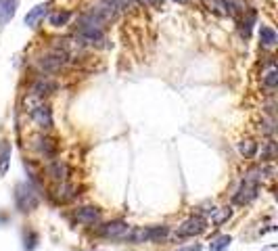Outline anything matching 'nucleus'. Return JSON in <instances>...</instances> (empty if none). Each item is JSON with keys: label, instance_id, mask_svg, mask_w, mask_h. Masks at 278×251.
Wrapping results in <instances>:
<instances>
[{"label": "nucleus", "instance_id": "f257e3e1", "mask_svg": "<svg viewBox=\"0 0 278 251\" xmlns=\"http://www.w3.org/2000/svg\"><path fill=\"white\" fill-rule=\"evenodd\" d=\"M15 203L21 212H34L38 207V193L30 182H21L15 188Z\"/></svg>", "mask_w": 278, "mask_h": 251}, {"label": "nucleus", "instance_id": "f03ea898", "mask_svg": "<svg viewBox=\"0 0 278 251\" xmlns=\"http://www.w3.org/2000/svg\"><path fill=\"white\" fill-rule=\"evenodd\" d=\"M205 228H207V220L203 215H191L189 220L178 226L176 234L178 236H197L201 233H205Z\"/></svg>", "mask_w": 278, "mask_h": 251}, {"label": "nucleus", "instance_id": "7ed1b4c3", "mask_svg": "<svg viewBox=\"0 0 278 251\" xmlns=\"http://www.w3.org/2000/svg\"><path fill=\"white\" fill-rule=\"evenodd\" d=\"M128 230H130V226L123 220H113V222H109V224H105L101 228V234L105 236V239L123 241L126 239V234H128Z\"/></svg>", "mask_w": 278, "mask_h": 251}, {"label": "nucleus", "instance_id": "20e7f679", "mask_svg": "<svg viewBox=\"0 0 278 251\" xmlns=\"http://www.w3.org/2000/svg\"><path fill=\"white\" fill-rule=\"evenodd\" d=\"M257 197V184L249 182V180H243V184L239 186V191L234 193V203L236 205H247Z\"/></svg>", "mask_w": 278, "mask_h": 251}, {"label": "nucleus", "instance_id": "39448f33", "mask_svg": "<svg viewBox=\"0 0 278 251\" xmlns=\"http://www.w3.org/2000/svg\"><path fill=\"white\" fill-rule=\"evenodd\" d=\"M30 113H32V120L36 122L40 128H51L52 126V113H51V109H48L46 105L38 103L34 109H30Z\"/></svg>", "mask_w": 278, "mask_h": 251}, {"label": "nucleus", "instance_id": "423d86ee", "mask_svg": "<svg viewBox=\"0 0 278 251\" xmlns=\"http://www.w3.org/2000/svg\"><path fill=\"white\" fill-rule=\"evenodd\" d=\"M75 220L80 222V224H86V226H94L101 222V209L96 207H80L78 212H75Z\"/></svg>", "mask_w": 278, "mask_h": 251}, {"label": "nucleus", "instance_id": "0eeeda50", "mask_svg": "<svg viewBox=\"0 0 278 251\" xmlns=\"http://www.w3.org/2000/svg\"><path fill=\"white\" fill-rule=\"evenodd\" d=\"M48 6H51V4H38V6H34V9L30 11V13H27V15H25V25L27 27H36L38 23H40V21H42L44 19V15H46V13H48Z\"/></svg>", "mask_w": 278, "mask_h": 251}, {"label": "nucleus", "instance_id": "6e6552de", "mask_svg": "<svg viewBox=\"0 0 278 251\" xmlns=\"http://www.w3.org/2000/svg\"><path fill=\"white\" fill-rule=\"evenodd\" d=\"M17 2L19 0H0V25L9 23V21L15 17Z\"/></svg>", "mask_w": 278, "mask_h": 251}, {"label": "nucleus", "instance_id": "1a4fd4ad", "mask_svg": "<svg viewBox=\"0 0 278 251\" xmlns=\"http://www.w3.org/2000/svg\"><path fill=\"white\" fill-rule=\"evenodd\" d=\"M123 241L132 243V245H142V243H149V228H130Z\"/></svg>", "mask_w": 278, "mask_h": 251}, {"label": "nucleus", "instance_id": "9d476101", "mask_svg": "<svg viewBox=\"0 0 278 251\" xmlns=\"http://www.w3.org/2000/svg\"><path fill=\"white\" fill-rule=\"evenodd\" d=\"M67 163L61 161V159H57V161H52L51 165H48V176H52L54 180H59V182H65L67 180Z\"/></svg>", "mask_w": 278, "mask_h": 251}, {"label": "nucleus", "instance_id": "9b49d317", "mask_svg": "<svg viewBox=\"0 0 278 251\" xmlns=\"http://www.w3.org/2000/svg\"><path fill=\"white\" fill-rule=\"evenodd\" d=\"M34 146L42 153V155H46V157H51V155H54V149H57V144H54L51 138H46V136H36V143H34Z\"/></svg>", "mask_w": 278, "mask_h": 251}, {"label": "nucleus", "instance_id": "f8f14e48", "mask_svg": "<svg viewBox=\"0 0 278 251\" xmlns=\"http://www.w3.org/2000/svg\"><path fill=\"white\" fill-rule=\"evenodd\" d=\"M260 40H261V46L272 48L276 42H278V36H276V32L272 30V27L261 25V27H260Z\"/></svg>", "mask_w": 278, "mask_h": 251}, {"label": "nucleus", "instance_id": "ddd939ff", "mask_svg": "<svg viewBox=\"0 0 278 251\" xmlns=\"http://www.w3.org/2000/svg\"><path fill=\"white\" fill-rule=\"evenodd\" d=\"M9 161H11V144L2 141L0 143V176H4L9 170Z\"/></svg>", "mask_w": 278, "mask_h": 251}, {"label": "nucleus", "instance_id": "4468645a", "mask_svg": "<svg viewBox=\"0 0 278 251\" xmlns=\"http://www.w3.org/2000/svg\"><path fill=\"white\" fill-rule=\"evenodd\" d=\"M51 90H54V82H51L48 78H40L32 88V96H42V94H48Z\"/></svg>", "mask_w": 278, "mask_h": 251}, {"label": "nucleus", "instance_id": "2eb2a0df", "mask_svg": "<svg viewBox=\"0 0 278 251\" xmlns=\"http://www.w3.org/2000/svg\"><path fill=\"white\" fill-rule=\"evenodd\" d=\"M261 80H263V84H266L268 88H274V86H276V82H278V72H276L274 61L268 63V69H266V73L261 75Z\"/></svg>", "mask_w": 278, "mask_h": 251}, {"label": "nucleus", "instance_id": "dca6fc26", "mask_svg": "<svg viewBox=\"0 0 278 251\" xmlns=\"http://www.w3.org/2000/svg\"><path fill=\"white\" fill-rule=\"evenodd\" d=\"M69 19H71V13L69 11H54L52 15L48 17V23L54 25V27H61V25H65Z\"/></svg>", "mask_w": 278, "mask_h": 251}, {"label": "nucleus", "instance_id": "f3484780", "mask_svg": "<svg viewBox=\"0 0 278 251\" xmlns=\"http://www.w3.org/2000/svg\"><path fill=\"white\" fill-rule=\"evenodd\" d=\"M168 236V226H149V243H159Z\"/></svg>", "mask_w": 278, "mask_h": 251}, {"label": "nucleus", "instance_id": "a211bd4d", "mask_svg": "<svg viewBox=\"0 0 278 251\" xmlns=\"http://www.w3.org/2000/svg\"><path fill=\"white\" fill-rule=\"evenodd\" d=\"M230 243H232L230 236H228V234H222V236H218V239H213V241H211L209 251H228V247H230Z\"/></svg>", "mask_w": 278, "mask_h": 251}, {"label": "nucleus", "instance_id": "6ab92c4d", "mask_svg": "<svg viewBox=\"0 0 278 251\" xmlns=\"http://www.w3.org/2000/svg\"><path fill=\"white\" fill-rule=\"evenodd\" d=\"M105 6H109L111 11H126V9H130L132 4H134V0H101Z\"/></svg>", "mask_w": 278, "mask_h": 251}, {"label": "nucleus", "instance_id": "aec40b11", "mask_svg": "<svg viewBox=\"0 0 278 251\" xmlns=\"http://www.w3.org/2000/svg\"><path fill=\"white\" fill-rule=\"evenodd\" d=\"M260 157H261V163H266V161H272V159L276 157V146L272 141H268V143H263L261 146V153H260Z\"/></svg>", "mask_w": 278, "mask_h": 251}, {"label": "nucleus", "instance_id": "412c9836", "mask_svg": "<svg viewBox=\"0 0 278 251\" xmlns=\"http://www.w3.org/2000/svg\"><path fill=\"white\" fill-rule=\"evenodd\" d=\"M57 191H59V193H57V197H59L61 201H69V199H73V197H75V186L67 184V182H61Z\"/></svg>", "mask_w": 278, "mask_h": 251}, {"label": "nucleus", "instance_id": "4be33fe9", "mask_svg": "<svg viewBox=\"0 0 278 251\" xmlns=\"http://www.w3.org/2000/svg\"><path fill=\"white\" fill-rule=\"evenodd\" d=\"M239 151H241L245 157H255V153H257V143L251 141V138H247V141H241Z\"/></svg>", "mask_w": 278, "mask_h": 251}, {"label": "nucleus", "instance_id": "5701e85b", "mask_svg": "<svg viewBox=\"0 0 278 251\" xmlns=\"http://www.w3.org/2000/svg\"><path fill=\"white\" fill-rule=\"evenodd\" d=\"M140 2L149 4V6H161V0H140Z\"/></svg>", "mask_w": 278, "mask_h": 251}, {"label": "nucleus", "instance_id": "b1692460", "mask_svg": "<svg viewBox=\"0 0 278 251\" xmlns=\"http://www.w3.org/2000/svg\"><path fill=\"white\" fill-rule=\"evenodd\" d=\"M178 251H201V245H191V247H180Z\"/></svg>", "mask_w": 278, "mask_h": 251}, {"label": "nucleus", "instance_id": "393cba45", "mask_svg": "<svg viewBox=\"0 0 278 251\" xmlns=\"http://www.w3.org/2000/svg\"><path fill=\"white\" fill-rule=\"evenodd\" d=\"M174 2H180V4H186V2H189V0H174Z\"/></svg>", "mask_w": 278, "mask_h": 251}]
</instances>
